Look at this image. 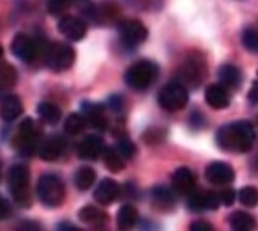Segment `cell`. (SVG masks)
Listing matches in <instances>:
<instances>
[{
    "label": "cell",
    "mask_w": 258,
    "mask_h": 231,
    "mask_svg": "<svg viewBox=\"0 0 258 231\" xmlns=\"http://www.w3.org/2000/svg\"><path fill=\"white\" fill-rule=\"evenodd\" d=\"M256 133L251 122L240 120V122H231L225 124L218 129L216 133V141L220 148L227 152H234V154H245L253 148Z\"/></svg>",
    "instance_id": "cell-1"
},
{
    "label": "cell",
    "mask_w": 258,
    "mask_h": 231,
    "mask_svg": "<svg viewBox=\"0 0 258 231\" xmlns=\"http://www.w3.org/2000/svg\"><path fill=\"white\" fill-rule=\"evenodd\" d=\"M159 76V67L150 59L137 61L125 72V83L135 91H144L157 80Z\"/></svg>",
    "instance_id": "cell-2"
},
{
    "label": "cell",
    "mask_w": 258,
    "mask_h": 231,
    "mask_svg": "<svg viewBox=\"0 0 258 231\" xmlns=\"http://www.w3.org/2000/svg\"><path fill=\"white\" fill-rule=\"evenodd\" d=\"M8 185L13 194V200L21 207H28L32 204L30 196V172L24 165H13L8 172Z\"/></svg>",
    "instance_id": "cell-3"
},
{
    "label": "cell",
    "mask_w": 258,
    "mask_h": 231,
    "mask_svg": "<svg viewBox=\"0 0 258 231\" xmlns=\"http://www.w3.org/2000/svg\"><path fill=\"white\" fill-rule=\"evenodd\" d=\"M205 76H207V65L198 52H192L179 67V81L183 85L190 87V89H196V87L201 85Z\"/></svg>",
    "instance_id": "cell-4"
},
{
    "label": "cell",
    "mask_w": 258,
    "mask_h": 231,
    "mask_svg": "<svg viewBox=\"0 0 258 231\" xmlns=\"http://www.w3.org/2000/svg\"><path fill=\"white\" fill-rule=\"evenodd\" d=\"M37 194L39 200L46 207H59L64 200V185L61 181V177L54 176V174L41 176L37 183Z\"/></svg>",
    "instance_id": "cell-5"
},
{
    "label": "cell",
    "mask_w": 258,
    "mask_h": 231,
    "mask_svg": "<svg viewBox=\"0 0 258 231\" xmlns=\"http://www.w3.org/2000/svg\"><path fill=\"white\" fill-rule=\"evenodd\" d=\"M188 104V87L181 81H170L159 93V106L166 111H181Z\"/></svg>",
    "instance_id": "cell-6"
},
{
    "label": "cell",
    "mask_w": 258,
    "mask_h": 231,
    "mask_svg": "<svg viewBox=\"0 0 258 231\" xmlns=\"http://www.w3.org/2000/svg\"><path fill=\"white\" fill-rule=\"evenodd\" d=\"M37 137H39V128L35 126L32 118H26L24 122L19 126L15 139H13V146L21 156H30L37 148Z\"/></svg>",
    "instance_id": "cell-7"
},
{
    "label": "cell",
    "mask_w": 258,
    "mask_h": 231,
    "mask_svg": "<svg viewBox=\"0 0 258 231\" xmlns=\"http://www.w3.org/2000/svg\"><path fill=\"white\" fill-rule=\"evenodd\" d=\"M74 59H76V52L74 49L67 43H55V44H50L48 49V54H46V65H48L52 70H69L72 65H74Z\"/></svg>",
    "instance_id": "cell-8"
},
{
    "label": "cell",
    "mask_w": 258,
    "mask_h": 231,
    "mask_svg": "<svg viewBox=\"0 0 258 231\" xmlns=\"http://www.w3.org/2000/svg\"><path fill=\"white\" fill-rule=\"evenodd\" d=\"M118 33L120 41L127 47V49H135L142 44L148 39V28L137 19H129V21H122L118 24Z\"/></svg>",
    "instance_id": "cell-9"
},
{
    "label": "cell",
    "mask_w": 258,
    "mask_h": 231,
    "mask_svg": "<svg viewBox=\"0 0 258 231\" xmlns=\"http://www.w3.org/2000/svg\"><path fill=\"white\" fill-rule=\"evenodd\" d=\"M11 52H13L15 58L21 59V61L32 63L33 59L37 58V41H33L30 35L17 33L13 43H11Z\"/></svg>",
    "instance_id": "cell-10"
},
{
    "label": "cell",
    "mask_w": 258,
    "mask_h": 231,
    "mask_svg": "<svg viewBox=\"0 0 258 231\" xmlns=\"http://www.w3.org/2000/svg\"><path fill=\"white\" fill-rule=\"evenodd\" d=\"M221 204L220 193L212 191H198L188 194V209L192 211H214Z\"/></svg>",
    "instance_id": "cell-11"
},
{
    "label": "cell",
    "mask_w": 258,
    "mask_h": 231,
    "mask_svg": "<svg viewBox=\"0 0 258 231\" xmlns=\"http://www.w3.org/2000/svg\"><path fill=\"white\" fill-rule=\"evenodd\" d=\"M205 176L210 183H214L218 187H223V185H229L234 179V170H232L231 165H227L223 161H216L210 163L207 170H205Z\"/></svg>",
    "instance_id": "cell-12"
},
{
    "label": "cell",
    "mask_w": 258,
    "mask_h": 231,
    "mask_svg": "<svg viewBox=\"0 0 258 231\" xmlns=\"http://www.w3.org/2000/svg\"><path fill=\"white\" fill-rule=\"evenodd\" d=\"M64 148H67V141L59 135H52L48 139L43 141V145L37 148V154L39 157L43 159V161H55V159H59L63 156Z\"/></svg>",
    "instance_id": "cell-13"
},
{
    "label": "cell",
    "mask_w": 258,
    "mask_h": 231,
    "mask_svg": "<svg viewBox=\"0 0 258 231\" xmlns=\"http://www.w3.org/2000/svg\"><path fill=\"white\" fill-rule=\"evenodd\" d=\"M103 141L98 137V135H87L85 139L78 145V156L81 159H89V161H94L103 154Z\"/></svg>",
    "instance_id": "cell-14"
},
{
    "label": "cell",
    "mask_w": 258,
    "mask_h": 231,
    "mask_svg": "<svg viewBox=\"0 0 258 231\" xmlns=\"http://www.w3.org/2000/svg\"><path fill=\"white\" fill-rule=\"evenodd\" d=\"M59 32L70 41H81L85 37L87 26L85 22L78 19V17H63L59 21Z\"/></svg>",
    "instance_id": "cell-15"
},
{
    "label": "cell",
    "mask_w": 258,
    "mask_h": 231,
    "mask_svg": "<svg viewBox=\"0 0 258 231\" xmlns=\"http://www.w3.org/2000/svg\"><path fill=\"white\" fill-rule=\"evenodd\" d=\"M120 198V187L118 183L113 179H102L100 185L94 191V200L102 205H111Z\"/></svg>",
    "instance_id": "cell-16"
},
{
    "label": "cell",
    "mask_w": 258,
    "mask_h": 231,
    "mask_svg": "<svg viewBox=\"0 0 258 231\" xmlns=\"http://www.w3.org/2000/svg\"><path fill=\"white\" fill-rule=\"evenodd\" d=\"M172 187L179 194H190L196 189V176L186 167L177 168L172 176Z\"/></svg>",
    "instance_id": "cell-17"
},
{
    "label": "cell",
    "mask_w": 258,
    "mask_h": 231,
    "mask_svg": "<svg viewBox=\"0 0 258 231\" xmlns=\"http://www.w3.org/2000/svg\"><path fill=\"white\" fill-rule=\"evenodd\" d=\"M205 100H207V104H209L210 108L214 109H225L231 104V97L227 93V87H223L221 83H214V85L207 87Z\"/></svg>",
    "instance_id": "cell-18"
},
{
    "label": "cell",
    "mask_w": 258,
    "mask_h": 231,
    "mask_svg": "<svg viewBox=\"0 0 258 231\" xmlns=\"http://www.w3.org/2000/svg\"><path fill=\"white\" fill-rule=\"evenodd\" d=\"M81 109H83V117L87 118V124H91L92 128L96 129L107 128V117H105V111H103L102 106L92 102H83L81 104Z\"/></svg>",
    "instance_id": "cell-19"
},
{
    "label": "cell",
    "mask_w": 258,
    "mask_h": 231,
    "mask_svg": "<svg viewBox=\"0 0 258 231\" xmlns=\"http://www.w3.org/2000/svg\"><path fill=\"white\" fill-rule=\"evenodd\" d=\"M218 78H220V83L231 91H236L238 87L242 85V70L238 69L236 65L227 63L223 65L220 70H218Z\"/></svg>",
    "instance_id": "cell-20"
},
{
    "label": "cell",
    "mask_w": 258,
    "mask_h": 231,
    "mask_svg": "<svg viewBox=\"0 0 258 231\" xmlns=\"http://www.w3.org/2000/svg\"><path fill=\"white\" fill-rule=\"evenodd\" d=\"M2 118L4 122H13L15 118H19L22 115V102L21 98L15 97V95H4L2 97Z\"/></svg>",
    "instance_id": "cell-21"
},
{
    "label": "cell",
    "mask_w": 258,
    "mask_h": 231,
    "mask_svg": "<svg viewBox=\"0 0 258 231\" xmlns=\"http://www.w3.org/2000/svg\"><path fill=\"white\" fill-rule=\"evenodd\" d=\"M80 220L85 222L87 226L98 229V227H103L107 224V215L98 209V207H94V205H87V207H83L80 211Z\"/></svg>",
    "instance_id": "cell-22"
},
{
    "label": "cell",
    "mask_w": 258,
    "mask_h": 231,
    "mask_svg": "<svg viewBox=\"0 0 258 231\" xmlns=\"http://www.w3.org/2000/svg\"><path fill=\"white\" fill-rule=\"evenodd\" d=\"M151 202H153V207L159 211H168L172 209L173 204H175V198L170 189L166 187H155L151 191Z\"/></svg>",
    "instance_id": "cell-23"
},
{
    "label": "cell",
    "mask_w": 258,
    "mask_h": 231,
    "mask_svg": "<svg viewBox=\"0 0 258 231\" xmlns=\"http://www.w3.org/2000/svg\"><path fill=\"white\" fill-rule=\"evenodd\" d=\"M229 224L234 231H251L256 227V220L253 215H249L245 211H236L229 218Z\"/></svg>",
    "instance_id": "cell-24"
},
{
    "label": "cell",
    "mask_w": 258,
    "mask_h": 231,
    "mask_svg": "<svg viewBox=\"0 0 258 231\" xmlns=\"http://www.w3.org/2000/svg\"><path fill=\"white\" fill-rule=\"evenodd\" d=\"M139 220V213L135 209L133 205H122L118 211V216H116V224H118L120 229H129L133 227Z\"/></svg>",
    "instance_id": "cell-25"
},
{
    "label": "cell",
    "mask_w": 258,
    "mask_h": 231,
    "mask_svg": "<svg viewBox=\"0 0 258 231\" xmlns=\"http://www.w3.org/2000/svg\"><path fill=\"white\" fill-rule=\"evenodd\" d=\"M125 157L122 156L118 152V148L114 150V148H105L103 150V163H105V167L111 170V172H120L122 168H124Z\"/></svg>",
    "instance_id": "cell-26"
},
{
    "label": "cell",
    "mask_w": 258,
    "mask_h": 231,
    "mask_svg": "<svg viewBox=\"0 0 258 231\" xmlns=\"http://www.w3.org/2000/svg\"><path fill=\"white\" fill-rule=\"evenodd\" d=\"M74 183L80 191H87V189H91L92 185L96 183V172H94L91 167H81L80 170L76 172Z\"/></svg>",
    "instance_id": "cell-27"
},
{
    "label": "cell",
    "mask_w": 258,
    "mask_h": 231,
    "mask_svg": "<svg viewBox=\"0 0 258 231\" xmlns=\"http://www.w3.org/2000/svg\"><path fill=\"white\" fill-rule=\"evenodd\" d=\"M37 113L39 117L43 118L46 124H55L59 122L61 118V109L52 102H41L37 106Z\"/></svg>",
    "instance_id": "cell-28"
},
{
    "label": "cell",
    "mask_w": 258,
    "mask_h": 231,
    "mask_svg": "<svg viewBox=\"0 0 258 231\" xmlns=\"http://www.w3.org/2000/svg\"><path fill=\"white\" fill-rule=\"evenodd\" d=\"M15 83H17V70L11 65L2 63V70H0V87H2V91H10Z\"/></svg>",
    "instance_id": "cell-29"
},
{
    "label": "cell",
    "mask_w": 258,
    "mask_h": 231,
    "mask_svg": "<svg viewBox=\"0 0 258 231\" xmlns=\"http://www.w3.org/2000/svg\"><path fill=\"white\" fill-rule=\"evenodd\" d=\"M85 124H87V118L81 117L78 113H72L69 118H67V122H64V131L69 135H80L83 129H85Z\"/></svg>",
    "instance_id": "cell-30"
},
{
    "label": "cell",
    "mask_w": 258,
    "mask_h": 231,
    "mask_svg": "<svg viewBox=\"0 0 258 231\" xmlns=\"http://www.w3.org/2000/svg\"><path fill=\"white\" fill-rule=\"evenodd\" d=\"M240 204L245 207H256L258 205V189L256 187H243L238 193Z\"/></svg>",
    "instance_id": "cell-31"
},
{
    "label": "cell",
    "mask_w": 258,
    "mask_h": 231,
    "mask_svg": "<svg viewBox=\"0 0 258 231\" xmlns=\"http://www.w3.org/2000/svg\"><path fill=\"white\" fill-rule=\"evenodd\" d=\"M242 43H243V47L249 50V52L258 54V28L256 26H251V28H247V30L243 32Z\"/></svg>",
    "instance_id": "cell-32"
},
{
    "label": "cell",
    "mask_w": 258,
    "mask_h": 231,
    "mask_svg": "<svg viewBox=\"0 0 258 231\" xmlns=\"http://www.w3.org/2000/svg\"><path fill=\"white\" fill-rule=\"evenodd\" d=\"M118 152L125 157V159H133L135 154H137V146H135L129 139L122 137V139L118 141Z\"/></svg>",
    "instance_id": "cell-33"
},
{
    "label": "cell",
    "mask_w": 258,
    "mask_h": 231,
    "mask_svg": "<svg viewBox=\"0 0 258 231\" xmlns=\"http://www.w3.org/2000/svg\"><path fill=\"white\" fill-rule=\"evenodd\" d=\"M70 0H48V11L52 15H61L63 11L69 10Z\"/></svg>",
    "instance_id": "cell-34"
},
{
    "label": "cell",
    "mask_w": 258,
    "mask_h": 231,
    "mask_svg": "<svg viewBox=\"0 0 258 231\" xmlns=\"http://www.w3.org/2000/svg\"><path fill=\"white\" fill-rule=\"evenodd\" d=\"M107 106L111 111H114V113H120L122 109H124V98L118 97V95H114V97H111L107 100Z\"/></svg>",
    "instance_id": "cell-35"
},
{
    "label": "cell",
    "mask_w": 258,
    "mask_h": 231,
    "mask_svg": "<svg viewBox=\"0 0 258 231\" xmlns=\"http://www.w3.org/2000/svg\"><path fill=\"white\" fill-rule=\"evenodd\" d=\"M220 198L223 205H232L234 204V198H236V193H234L232 189H223L220 193Z\"/></svg>",
    "instance_id": "cell-36"
},
{
    "label": "cell",
    "mask_w": 258,
    "mask_h": 231,
    "mask_svg": "<svg viewBox=\"0 0 258 231\" xmlns=\"http://www.w3.org/2000/svg\"><path fill=\"white\" fill-rule=\"evenodd\" d=\"M190 229L192 231H212V224L210 222H205V220H196L190 224Z\"/></svg>",
    "instance_id": "cell-37"
},
{
    "label": "cell",
    "mask_w": 258,
    "mask_h": 231,
    "mask_svg": "<svg viewBox=\"0 0 258 231\" xmlns=\"http://www.w3.org/2000/svg\"><path fill=\"white\" fill-rule=\"evenodd\" d=\"M249 102L258 106V78L253 81V85H251V89H249Z\"/></svg>",
    "instance_id": "cell-38"
},
{
    "label": "cell",
    "mask_w": 258,
    "mask_h": 231,
    "mask_svg": "<svg viewBox=\"0 0 258 231\" xmlns=\"http://www.w3.org/2000/svg\"><path fill=\"white\" fill-rule=\"evenodd\" d=\"M190 124H192L194 128H201V126H205V118L199 113H194L192 118H190Z\"/></svg>",
    "instance_id": "cell-39"
},
{
    "label": "cell",
    "mask_w": 258,
    "mask_h": 231,
    "mask_svg": "<svg viewBox=\"0 0 258 231\" xmlns=\"http://www.w3.org/2000/svg\"><path fill=\"white\" fill-rule=\"evenodd\" d=\"M2 218H8L10 216V213H11V209H10V204H8V200L6 198H2Z\"/></svg>",
    "instance_id": "cell-40"
},
{
    "label": "cell",
    "mask_w": 258,
    "mask_h": 231,
    "mask_svg": "<svg viewBox=\"0 0 258 231\" xmlns=\"http://www.w3.org/2000/svg\"><path fill=\"white\" fill-rule=\"evenodd\" d=\"M19 229H39V226L37 224H32V222H22Z\"/></svg>",
    "instance_id": "cell-41"
},
{
    "label": "cell",
    "mask_w": 258,
    "mask_h": 231,
    "mask_svg": "<svg viewBox=\"0 0 258 231\" xmlns=\"http://www.w3.org/2000/svg\"><path fill=\"white\" fill-rule=\"evenodd\" d=\"M57 229H61V231H78V227L76 226H72V224H67V222H63V224H59V227Z\"/></svg>",
    "instance_id": "cell-42"
},
{
    "label": "cell",
    "mask_w": 258,
    "mask_h": 231,
    "mask_svg": "<svg viewBox=\"0 0 258 231\" xmlns=\"http://www.w3.org/2000/svg\"><path fill=\"white\" fill-rule=\"evenodd\" d=\"M254 168H258V156H256V159H254Z\"/></svg>",
    "instance_id": "cell-43"
}]
</instances>
